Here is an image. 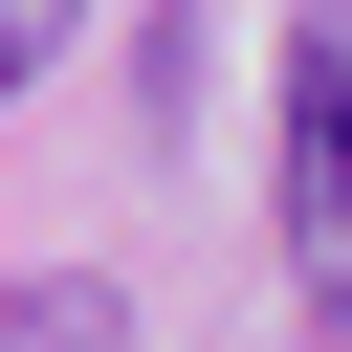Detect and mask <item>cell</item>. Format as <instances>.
Instances as JSON below:
<instances>
[{
    "instance_id": "cell-3",
    "label": "cell",
    "mask_w": 352,
    "mask_h": 352,
    "mask_svg": "<svg viewBox=\"0 0 352 352\" xmlns=\"http://www.w3.org/2000/svg\"><path fill=\"white\" fill-rule=\"evenodd\" d=\"M44 44H66V0H0V88H22V66H44Z\"/></svg>"
},
{
    "instance_id": "cell-2",
    "label": "cell",
    "mask_w": 352,
    "mask_h": 352,
    "mask_svg": "<svg viewBox=\"0 0 352 352\" xmlns=\"http://www.w3.org/2000/svg\"><path fill=\"white\" fill-rule=\"evenodd\" d=\"M0 352H132L110 286H0Z\"/></svg>"
},
{
    "instance_id": "cell-1",
    "label": "cell",
    "mask_w": 352,
    "mask_h": 352,
    "mask_svg": "<svg viewBox=\"0 0 352 352\" xmlns=\"http://www.w3.org/2000/svg\"><path fill=\"white\" fill-rule=\"evenodd\" d=\"M286 286L352 308V0L286 22Z\"/></svg>"
}]
</instances>
